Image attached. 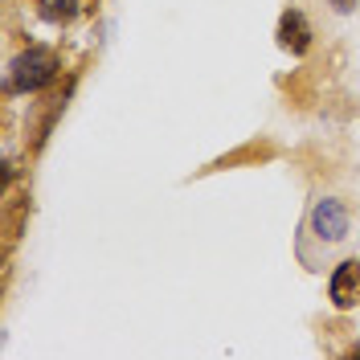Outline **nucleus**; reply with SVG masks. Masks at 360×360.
<instances>
[{"mask_svg":"<svg viewBox=\"0 0 360 360\" xmlns=\"http://www.w3.org/2000/svg\"><path fill=\"white\" fill-rule=\"evenodd\" d=\"M86 0H41V17L53 25H70L78 13H82Z\"/></svg>","mask_w":360,"mask_h":360,"instance_id":"39448f33","label":"nucleus"},{"mask_svg":"<svg viewBox=\"0 0 360 360\" xmlns=\"http://www.w3.org/2000/svg\"><path fill=\"white\" fill-rule=\"evenodd\" d=\"M332 8H336V13H352V8H356V0H332Z\"/></svg>","mask_w":360,"mask_h":360,"instance_id":"423d86ee","label":"nucleus"},{"mask_svg":"<svg viewBox=\"0 0 360 360\" xmlns=\"http://www.w3.org/2000/svg\"><path fill=\"white\" fill-rule=\"evenodd\" d=\"M274 41L283 53H291V58H307L315 45V25L311 17L303 13V8H283L278 13V25H274Z\"/></svg>","mask_w":360,"mask_h":360,"instance_id":"7ed1b4c3","label":"nucleus"},{"mask_svg":"<svg viewBox=\"0 0 360 360\" xmlns=\"http://www.w3.org/2000/svg\"><path fill=\"white\" fill-rule=\"evenodd\" d=\"M58 74H62V53L45 41H33L8 62L4 90L8 94H41V90H49L58 82Z\"/></svg>","mask_w":360,"mask_h":360,"instance_id":"f257e3e1","label":"nucleus"},{"mask_svg":"<svg viewBox=\"0 0 360 360\" xmlns=\"http://www.w3.org/2000/svg\"><path fill=\"white\" fill-rule=\"evenodd\" d=\"M348 229H352V213H348V205L340 201V197H319V201L311 205V213H307V233H311L315 242L340 246V242L348 238Z\"/></svg>","mask_w":360,"mask_h":360,"instance_id":"f03ea898","label":"nucleus"},{"mask_svg":"<svg viewBox=\"0 0 360 360\" xmlns=\"http://www.w3.org/2000/svg\"><path fill=\"white\" fill-rule=\"evenodd\" d=\"M328 303L332 311H356L360 307V258H340L328 274Z\"/></svg>","mask_w":360,"mask_h":360,"instance_id":"20e7f679","label":"nucleus"},{"mask_svg":"<svg viewBox=\"0 0 360 360\" xmlns=\"http://www.w3.org/2000/svg\"><path fill=\"white\" fill-rule=\"evenodd\" d=\"M352 356H360V344H356V348H352Z\"/></svg>","mask_w":360,"mask_h":360,"instance_id":"0eeeda50","label":"nucleus"}]
</instances>
